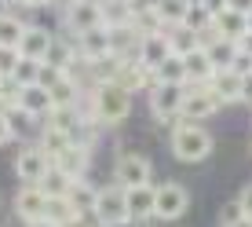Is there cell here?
Wrapping results in <instances>:
<instances>
[{"label":"cell","instance_id":"6da1fadb","mask_svg":"<svg viewBox=\"0 0 252 227\" xmlns=\"http://www.w3.org/2000/svg\"><path fill=\"white\" fill-rule=\"evenodd\" d=\"M132 95L121 81H102L92 88V121L95 125H121L132 114Z\"/></svg>","mask_w":252,"mask_h":227},{"label":"cell","instance_id":"7a4b0ae2","mask_svg":"<svg viewBox=\"0 0 252 227\" xmlns=\"http://www.w3.org/2000/svg\"><path fill=\"white\" fill-rule=\"evenodd\" d=\"M168 147H172V154H176L179 161L197 165V161H205L208 154H212V136H208L201 125L187 121V125H176V128H172Z\"/></svg>","mask_w":252,"mask_h":227},{"label":"cell","instance_id":"3957f363","mask_svg":"<svg viewBox=\"0 0 252 227\" xmlns=\"http://www.w3.org/2000/svg\"><path fill=\"white\" fill-rule=\"evenodd\" d=\"M183 99H187V84L154 81V88H150V114L161 121V125H172L176 117H183Z\"/></svg>","mask_w":252,"mask_h":227},{"label":"cell","instance_id":"277c9868","mask_svg":"<svg viewBox=\"0 0 252 227\" xmlns=\"http://www.w3.org/2000/svg\"><path fill=\"white\" fill-rule=\"evenodd\" d=\"M223 107V99L216 95L208 84H187V99H183V121H205Z\"/></svg>","mask_w":252,"mask_h":227},{"label":"cell","instance_id":"5b68a950","mask_svg":"<svg viewBox=\"0 0 252 227\" xmlns=\"http://www.w3.org/2000/svg\"><path fill=\"white\" fill-rule=\"evenodd\" d=\"M95 220L99 224H110V220H121V216H128V187H121V183H110V187H102L99 194H95Z\"/></svg>","mask_w":252,"mask_h":227},{"label":"cell","instance_id":"8992f818","mask_svg":"<svg viewBox=\"0 0 252 227\" xmlns=\"http://www.w3.org/2000/svg\"><path fill=\"white\" fill-rule=\"evenodd\" d=\"M187 209H190V190L183 183H161L158 187V205H154L158 220H179Z\"/></svg>","mask_w":252,"mask_h":227},{"label":"cell","instance_id":"52a82bcc","mask_svg":"<svg viewBox=\"0 0 252 227\" xmlns=\"http://www.w3.org/2000/svg\"><path fill=\"white\" fill-rule=\"evenodd\" d=\"M51 165H55V158H51L44 147L37 143V147H26L19 158H15V172H19V180H22V183H40V180L48 176Z\"/></svg>","mask_w":252,"mask_h":227},{"label":"cell","instance_id":"ba28073f","mask_svg":"<svg viewBox=\"0 0 252 227\" xmlns=\"http://www.w3.org/2000/svg\"><path fill=\"white\" fill-rule=\"evenodd\" d=\"M114 176H117L121 187H143V183H150L154 169L143 154H121L117 165H114Z\"/></svg>","mask_w":252,"mask_h":227},{"label":"cell","instance_id":"9c48e42d","mask_svg":"<svg viewBox=\"0 0 252 227\" xmlns=\"http://www.w3.org/2000/svg\"><path fill=\"white\" fill-rule=\"evenodd\" d=\"M66 26L73 33H88L95 26H102V4H95V0H69L66 4Z\"/></svg>","mask_w":252,"mask_h":227},{"label":"cell","instance_id":"30bf717a","mask_svg":"<svg viewBox=\"0 0 252 227\" xmlns=\"http://www.w3.org/2000/svg\"><path fill=\"white\" fill-rule=\"evenodd\" d=\"M15 213H19L26 224L44 220V213H48V194L37 187V183H26V187L19 190V198H15Z\"/></svg>","mask_w":252,"mask_h":227},{"label":"cell","instance_id":"8fae6325","mask_svg":"<svg viewBox=\"0 0 252 227\" xmlns=\"http://www.w3.org/2000/svg\"><path fill=\"white\" fill-rule=\"evenodd\" d=\"M172 55V40H168V33L158 30V33H143V40H139V51H135V59L143 66H161L164 59Z\"/></svg>","mask_w":252,"mask_h":227},{"label":"cell","instance_id":"7c38bea8","mask_svg":"<svg viewBox=\"0 0 252 227\" xmlns=\"http://www.w3.org/2000/svg\"><path fill=\"white\" fill-rule=\"evenodd\" d=\"M51 44H55V37H51L44 26H26V33H22V40H19L15 51H19L22 59H37V63H44Z\"/></svg>","mask_w":252,"mask_h":227},{"label":"cell","instance_id":"4fadbf2b","mask_svg":"<svg viewBox=\"0 0 252 227\" xmlns=\"http://www.w3.org/2000/svg\"><path fill=\"white\" fill-rule=\"evenodd\" d=\"M110 30L106 26H95V30L88 33H77V55L84 59V63H92V59H102V55H110Z\"/></svg>","mask_w":252,"mask_h":227},{"label":"cell","instance_id":"5bb4252c","mask_svg":"<svg viewBox=\"0 0 252 227\" xmlns=\"http://www.w3.org/2000/svg\"><path fill=\"white\" fill-rule=\"evenodd\" d=\"M212 26H216V33H220V37L241 40V37L249 33V15L238 11V7H223L220 15H212Z\"/></svg>","mask_w":252,"mask_h":227},{"label":"cell","instance_id":"9a60e30c","mask_svg":"<svg viewBox=\"0 0 252 227\" xmlns=\"http://www.w3.org/2000/svg\"><path fill=\"white\" fill-rule=\"evenodd\" d=\"M154 205H158V187H150V183L128 187V216H135V220H154Z\"/></svg>","mask_w":252,"mask_h":227},{"label":"cell","instance_id":"2e32d148","mask_svg":"<svg viewBox=\"0 0 252 227\" xmlns=\"http://www.w3.org/2000/svg\"><path fill=\"white\" fill-rule=\"evenodd\" d=\"M88 161H92V158H88V147H84V143H69L66 151L55 158V165L66 172V176H73V180H84V172H88Z\"/></svg>","mask_w":252,"mask_h":227},{"label":"cell","instance_id":"e0dca14e","mask_svg":"<svg viewBox=\"0 0 252 227\" xmlns=\"http://www.w3.org/2000/svg\"><path fill=\"white\" fill-rule=\"evenodd\" d=\"M183 63H187V84H208V81H212L216 63L208 59L205 48H194L190 55H183Z\"/></svg>","mask_w":252,"mask_h":227},{"label":"cell","instance_id":"ac0fdd59","mask_svg":"<svg viewBox=\"0 0 252 227\" xmlns=\"http://www.w3.org/2000/svg\"><path fill=\"white\" fill-rule=\"evenodd\" d=\"M208 88L220 95L223 103H241V74H234V70H216Z\"/></svg>","mask_w":252,"mask_h":227},{"label":"cell","instance_id":"d6986e66","mask_svg":"<svg viewBox=\"0 0 252 227\" xmlns=\"http://www.w3.org/2000/svg\"><path fill=\"white\" fill-rule=\"evenodd\" d=\"M135 19V0H102V26L117 30V26H132Z\"/></svg>","mask_w":252,"mask_h":227},{"label":"cell","instance_id":"ffe728a7","mask_svg":"<svg viewBox=\"0 0 252 227\" xmlns=\"http://www.w3.org/2000/svg\"><path fill=\"white\" fill-rule=\"evenodd\" d=\"M19 110H26L30 117H37V114H48L51 110V92L44 84H26L19 92Z\"/></svg>","mask_w":252,"mask_h":227},{"label":"cell","instance_id":"44dd1931","mask_svg":"<svg viewBox=\"0 0 252 227\" xmlns=\"http://www.w3.org/2000/svg\"><path fill=\"white\" fill-rule=\"evenodd\" d=\"M73 183H77L73 176H66V172L59 169V165H51V169H48V176L40 180L37 187L44 190L48 198H69V190H73Z\"/></svg>","mask_w":252,"mask_h":227},{"label":"cell","instance_id":"7402d4cb","mask_svg":"<svg viewBox=\"0 0 252 227\" xmlns=\"http://www.w3.org/2000/svg\"><path fill=\"white\" fill-rule=\"evenodd\" d=\"M205 51H208V59L216 63V70H230L234 55H238V40H227V37H220V33H216V37L205 44Z\"/></svg>","mask_w":252,"mask_h":227},{"label":"cell","instance_id":"603a6c76","mask_svg":"<svg viewBox=\"0 0 252 227\" xmlns=\"http://www.w3.org/2000/svg\"><path fill=\"white\" fill-rule=\"evenodd\" d=\"M22 33H26V22L19 19V15L0 11V48L15 51V48H19V40H22Z\"/></svg>","mask_w":252,"mask_h":227},{"label":"cell","instance_id":"cb8c5ba5","mask_svg":"<svg viewBox=\"0 0 252 227\" xmlns=\"http://www.w3.org/2000/svg\"><path fill=\"white\" fill-rule=\"evenodd\" d=\"M48 92H51V107H77V95H81V88H77V77H73V74H63Z\"/></svg>","mask_w":252,"mask_h":227},{"label":"cell","instance_id":"d4e9b609","mask_svg":"<svg viewBox=\"0 0 252 227\" xmlns=\"http://www.w3.org/2000/svg\"><path fill=\"white\" fill-rule=\"evenodd\" d=\"M154 81H168V84H187V63H183V55H176V51H172V55L164 59L161 66H154Z\"/></svg>","mask_w":252,"mask_h":227},{"label":"cell","instance_id":"484cf974","mask_svg":"<svg viewBox=\"0 0 252 227\" xmlns=\"http://www.w3.org/2000/svg\"><path fill=\"white\" fill-rule=\"evenodd\" d=\"M168 40H172V51H176V55H190L194 48H205V44H201V33L190 30V26H172V30H168Z\"/></svg>","mask_w":252,"mask_h":227},{"label":"cell","instance_id":"4316f807","mask_svg":"<svg viewBox=\"0 0 252 227\" xmlns=\"http://www.w3.org/2000/svg\"><path fill=\"white\" fill-rule=\"evenodd\" d=\"M154 7H158V15H161V22L168 26H183L187 19V7H190V0H154Z\"/></svg>","mask_w":252,"mask_h":227},{"label":"cell","instance_id":"83f0119b","mask_svg":"<svg viewBox=\"0 0 252 227\" xmlns=\"http://www.w3.org/2000/svg\"><path fill=\"white\" fill-rule=\"evenodd\" d=\"M40 66L44 63H37V59H22L19 55V63H15V70H11V81L15 84H37V77H40Z\"/></svg>","mask_w":252,"mask_h":227},{"label":"cell","instance_id":"f1b7e54d","mask_svg":"<svg viewBox=\"0 0 252 227\" xmlns=\"http://www.w3.org/2000/svg\"><path fill=\"white\" fill-rule=\"evenodd\" d=\"M183 26H190V30H197V33H205L208 26H212V11L201 4V0H190V7H187V19Z\"/></svg>","mask_w":252,"mask_h":227},{"label":"cell","instance_id":"f546056e","mask_svg":"<svg viewBox=\"0 0 252 227\" xmlns=\"http://www.w3.org/2000/svg\"><path fill=\"white\" fill-rule=\"evenodd\" d=\"M73 55H77V48H69V44H63V40L55 37V44H51V51H48L44 63H51V66L63 70V74H69V70H73Z\"/></svg>","mask_w":252,"mask_h":227},{"label":"cell","instance_id":"4dcf8cb0","mask_svg":"<svg viewBox=\"0 0 252 227\" xmlns=\"http://www.w3.org/2000/svg\"><path fill=\"white\" fill-rule=\"evenodd\" d=\"M69 143H73V139H69L66 132H59V128H48V125H44V136H40V147H44V151L51 154V158H59V154H63Z\"/></svg>","mask_w":252,"mask_h":227},{"label":"cell","instance_id":"1f68e13d","mask_svg":"<svg viewBox=\"0 0 252 227\" xmlns=\"http://www.w3.org/2000/svg\"><path fill=\"white\" fill-rule=\"evenodd\" d=\"M230 70H234V74H241V77H245V74H252V55H249V51H241V48H238V55H234Z\"/></svg>","mask_w":252,"mask_h":227},{"label":"cell","instance_id":"d6a6232c","mask_svg":"<svg viewBox=\"0 0 252 227\" xmlns=\"http://www.w3.org/2000/svg\"><path fill=\"white\" fill-rule=\"evenodd\" d=\"M241 202H230V205H223V213H220V224H234V220H241Z\"/></svg>","mask_w":252,"mask_h":227},{"label":"cell","instance_id":"836d02e7","mask_svg":"<svg viewBox=\"0 0 252 227\" xmlns=\"http://www.w3.org/2000/svg\"><path fill=\"white\" fill-rule=\"evenodd\" d=\"M11 139H15V125H11L7 114H0V147H7Z\"/></svg>","mask_w":252,"mask_h":227},{"label":"cell","instance_id":"e575fe53","mask_svg":"<svg viewBox=\"0 0 252 227\" xmlns=\"http://www.w3.org/2000/svg\"><path fill=\"white\" fill-rule=\"evenodd\" d=\"M238 202H241V213L249 216L252 220V183H245V187H241V194H238Z\"/></svg>","mask_w":252,"mask_h":227},{"label":"cell","instance_id":"d590c367","mask_svg":"<svg viewBox=\"0 0 252 227\" xmlns=\"http://www.w3.org/2000/svg\"><path fill=\"white\" fill-rule=\"evenodd\" d=\"M241 103H245V107H252V74L241 77Z\"/></svg>","mask_w":252,"mask_h":227},{"label":"cell","instance_id":"8d00e7d4","mask_svg":"<svg viewBox=\"0 0 252 227\" xmlns=\"http://www.w3.org/2000/svg\"><path fill=\"white\" fill-rule=\"evenodd\" d=\"M201 4H205V7H208L212 15H220L223 7H230V0H201Z\"/></svg>","mask_w":252,"mask_h":227},{"label":"cell","instance_id":"74e56055","mask_svg":"<svg viewBox=\"0 0 252 227\" xmlns=\"http://www.w3.org/2000/svg\"><path fill=\"white\" fill-rule=\"evenodd\" d=\"M102 227H139V220H135V216H121V220H110Z\"/></svg>","mask_w":252,"mask_h":227},{"label":"cell","instance_id":"f35d334b","mask_svg":"<svg viewBox=\"0 0 252 227\" xmlns=\"http://www.w3.org/2000/svg\"><path fill=\"white\" fill-rule=\"evenodd\" d=\"M238 48H241V51H249V55H252V30H249V33H245V37H241V40H238Z\"/></svg>","mask_w":252,"mask_h":227},{"label":"cell","instance_id":"ab89813d","mask_svg":"<svg viewBox=\"0 0 252 227\" xmlns=\"http://www.w3.org/2000/svg\"><path fill=\"white\" fill-rule=\"evenodd\" d=\"M230 7H238V11L249 15V11H252V0H230Z\"/></svg>","mask_w":252,"mask_h":227},{"label":"cell","instance_id":"60d3db41","mask_svg":"<svg viewBox=\"0 0 252 227\" xmlns=\"http://www.w3.org/2000/svg\"><path fill=\"white\" fill-rule=\"evenodd\" d=\"M63 227H88V220H84V216H73V220H66Z\"/></svg>","mask_w":252,"mask_h":227},{"label":"cell","instance_id":"b9f144b4","mask_svg":"<svg viewBox=\"0 0 252 227\" xmlns=\"http://www.w3.org/2000/svg\"><path fill=\"white\" fill-rule=\"evenodd\" d=\"M220 227H252L249 216H241V220H234V224H220Z\"/></svg>","mask_w":252,"mask_h":227},{"label":"cell","instance_id":"7bdbcfd3","mask_svg":"<svg viewBox=\"0 0 252 227\" xmlns=\"http://www.w3.org/2000/svg\"><path fill=\"white\" fill-rule=\"evenodd\" d=\"M26 227H59L55 220H48V216H44V220H37V224H26Z\"/></svg>","mask_w":252,"mask_h":227},{"label":"cell","instance_id":"ee69618b","mask_svg":"<svg viewBox=\"0 0 252 227\" xmlns=\"http://www.w3.org/2000/svg\"><path fill=\"white\" fill-rule=\"evenodd\" d=\"M22 4H26V7H44L48 0H22Z\"/></svg>","mask_w":252,"mask_h":227},{"label":"cell","instance_id":"f6af8a7d","mask_svg":"<svg viewBox=\"0 0 252 227\" xmlns=\"http://www.w3.org/2000/svg\"><path fill=\"white\" fill-rule=\"evenodd\" d=\"M249 30H252V11H249Z\"/></svg>","mask_w":252,"mask_h":227},{"label":"cell","instance_id":"bcb514c9","mask_svg":"<svg viewBox=\"0 0 252 227\" xmlns=\"http://www.w3.org/2000/svg\"><path fill=\"white\" fill-rule=\"evenodd\" d=\"M95 4H102V0H95Z\"/></svg>","mask_w":252,"mask_h":227},{"label":"cell","instance_id":"7dc6e473","mask_svg":"<svg viewBox=\"0 0 252 227\" xmlns=\"http://www.w3.org/2000/svg\"><path fill=\"white\" fill-rule=\"evenodd\" d=\"M15 4H22V0H15Z\"/></svg>","mask_w":252,"mask_h":227}]
</instances>
